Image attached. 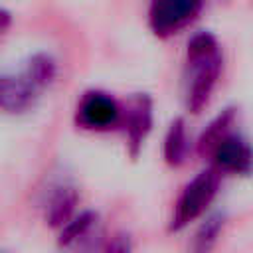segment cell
Here are the masks:
<instances>
[{
  "label": "cell",
  "instance_id": "obj_1",
  "mask_svg": "<svg viewBox=\"0 0 253 253\" xmlns=\"http://www.w3.org/2000/svg\"><path fill=\"white\" fill-rule=\"evenodd\" d=\"M223 65L221 47L213 34L198 32L186 47V109L198 115L208 103L217 85Z\"/></svg>",
  "mask_w": 253,
  "mask_h": 253
},
{
  "label": "cell",
  "instance_id": "obj_2",
  "mask_svg": "<svg viewBox=\"0 0 253 253\" xmlns=\"http://www.w3.org/2000/svg\"><path fill=\"white\" fill-rule=\"evenodd\" d=\"M219 182H221V172H217L213 166L196 174L184 186L182 194L178 196V202L174 206L168 229L180 231L190 221L198 219L208 210V206L213 202V198L219 190Z\"/></svg>",
  "mask_w": 253,
  "mask_h": 253
},
{
  "label": "cell",
  "instance_id": "obj_3",
  "mask_svg": "<svg viewBox=\"0 0 253 253\" xmlns=\"http://www.w3.org/2000/svg\"><path fill=\"white\" fill-rule=\"evenodd\" d=\"M204 4L206 0H150L148 26L156 38H170L190 26Z\"/></svg>",
  "mask_w": 253,
  "mask_h": 253
},
{
  "label": "cell",
  "instance_id": "obj_4",
  "mask_svg": "<svg viewBox=\"0 0 253 253\" xmlns=\"http://www.w3.org/2000/svg\"><path fill=\"white\" fill-rule=\"evenodd\" d=\"M75 123L85 130H111L121 123V103L105 91H87L77 103Z\"/></svg>",
  "mask_w": 253,
  "mask_h": 253
},
{
  "label": "cell",
  "instance_id": "obj_5",
  "mask_svg": "<svg viewBox=\"0 0 253 253\" xmlns=\"http://www.w3.org/2000/svg\"><path fill=\"white\" fill-rule=\"evenodd\" d=\"M126 134V148L132 160L138 158L146 136L152 128V99L146 93H134L125 105H121V123Z\"/></svg>",
  "mask_w": 253,
  "mask_h": 253
},
{
  "label": "cell",
  "instance_id": "obj_6",
  "mask_svg": "<svg viewBox=\"0 0 253 253\" xmlns=\"http://www.w3.org/2000/svg\"><path fill=\"white\" fill-rule=\"evenodd\" d=\"M208 158H211V166L217 172L241 176H249L251 172V146L239 132L229 130L223 138H219Z\"/></svg>",
  "mask_w": 253,
  "mask_h": 253
},
{
  "label": "cell",
  "instance_id": "obj_7",
  "mask_svg": "<svg viewBox=\"0 0 253 253\" xmlns=\"http://www.w3.org/2000/svg\"><path fill=\"white\" fill-rule=\"evenodd\" d=\"M40 91L42 89L28 77L26 71H22L20 75L2 73L0 75V111L8 115H22L36 105Z\"/></svg>",
  "mask_w": 253,
  "mask_h": 253
},
{
  "label": "cell",
  "instance_id": "obj_8",
  "mask_svg": "<svg viewBox=\"0 0 253 253\" xmlns=\"http://www.w3.org/2000/svg\"><path fill=\"white\" fill-rule=\"evenodd\" d=\"M79 202V194L77 188L69 182H57L53 184L47 194H45V202H43V217L45 223L49 227H61L65 225L73 215H75V208Z\"/></svg>",
  "mask_w": 253,
  "mask_h": 253
},
{
  "label": "cell",
  "instance_id": "obj_9",
  "mask_svg": "<svg viewBox=\"0 0 253 253\" xmlns=\"http://www.w3.org/2000/svg\"><path fill=\"white\" fill-rule=\"evenodd\" d=\"M190 152V136L186 128V121L182 117L174 119L164 136V162L170 168H180L188 160Z\"/></svg>",
  "mask_w": 253,
  "mask_h": 253
},
{
  "label": "cell",
  "instance_id": "obj_10",
  "mask_svg": "<svg viewBox=\"0 0 253 253\" xmlns=\"http://www.w3.org/2000/svg\"><path fill=\"white\" fill-rule=\"evenodd\" d=\"M235 111H237V109H233V107L223 109V111L202 130V134H200V138H198V142H196V150H198L200 156L208 158V154L211 152V148L215 146V142H217L219 138H223V136L231 130L233 121H235Z\"/></svg>",
  "mask_w": 253,
  "mask_h": 253
},
{
  "label": "cell",
  "instance_id": "obj_11",
  "mask_svg": "<svg viewBox=\"0 0 253 253\" xmlns=\"http://www.w3.org/2000/svg\"><path fill=\"white\" fill-rule=\"evenodd\" d=\"M97 221H99V215L91 210L87 211H81L79 215H73L65 225H61L59 229V245L61 247H73L77 245L79 241L87 239V235L97 227Z\"/></svg>",
  "mask_w": 253,
  "mask_h": 253
},
{
  "label": "cell",
  "instance_id": "obj_12",
  "mask_svg": "<svg viewBox=\"0 0 253 253\" xmlns=\"http://www.w3.org/2000/svg\"><path fill=\"white\" fill-rule=\"evenodd\" d=\"M24 71L40 89H45L47 85H51V81L57 75V63L49 53H34L28 59Z\"/></svg>",
  "mask_w": 253,
  "mask_h": 253
},
{
  "label": "cell",
  "instance_id": "obj_13",
  "mask_svg": "<svg viewBox=\"0 0 253 253\" xmlns=\"http://www.w3.org/2000/svg\"><path fill=\"white\" fill-rule=\"evenodd\" d=\"M223 221H225L223 213H213V215H210V217L198 227V231H196V235H194L192 249L198 251V253L210 251V249L215 245V241H217V237H219V233H221Z\"/></svg>",
  "mask_w": 253,
  "mask_h": 253
},
{
  "label": "cell",
  "instance_id": "obj_14",
  "mask_svg": "<svg viewBox=\"0 0 253 253\" xmlns=\"http://www.w3.org/2000/svg\"><path fill=\"white\" fill-rule=\"evenodd\" d=\"M107 251H128L130 249V243L125 235H115L113 239H109V243L105 245Z\"/></svg>",
  "mask_w": 253,
  "mask_h": 253
},
{
  "label": "cell",
  "instance_id": "obj_15",
  "mask_svg": "<svg viewBox=\"0 0 253 253\" xmlns=\"http://www.w3.org/2000/svg\"><path fill=\"white\" fill-rule=\"evenodd\" d=\"M10 24H12V14L4 8H0V36L10 28Z\"/></svg>",
  "mask_w": 253,
  "mask_h": 253
}]
</instances>
